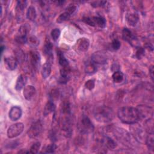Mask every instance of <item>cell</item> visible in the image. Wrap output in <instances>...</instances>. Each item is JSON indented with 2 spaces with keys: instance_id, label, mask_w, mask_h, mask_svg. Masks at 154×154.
I'll return each mask as SVG.
<instances>
[{
  "instance_id": "1",
  "label": "cell",
  "mask_w": 154,
  "mask_h": 154,
  "mask_svg": "<svg viewBox=\"0 0 154 154\" xmlns=\"http://www.w3.org/2000/svg\"><path fill=\"white\" fill-rule=\"evenodd\" d=\"M119 119L124 123L134 124L140 119L139 112L137 108L134 107H122L117 111Z\"/></svg>"
},
{
  "instance_id": "2",
  "label": "cell",
  "mask_w": 154,
  "mask_h": 154,
  "mask_svg": "<svg viewBox=\"0 0 154 154\" xmlns=\"http://www.w3.org/2000/svg\"><path fill=\"white\" fill-rule=\"evenodd\" d=\"M94 116L99 122L108 123L113 120L114 117V112L109 106H100L94 109Z\"/></svg>"
},
{
  "instance_id": "3",
  "label": "cell",
  "mask_w": 154,
  "mask_h": 154,
  "mask_svg": "<svg viewBox=\"0 0 154 154\" xmlns=\"http://www.w3.org/2000/svg\"><path fill=\"white\" fill-rule=\"evenodd\" d=\"M79 130L82 134H87L93 131L94 126L90 119L85 115H83L79 123Z\"/></svg>"
},
{
  "instance_id": "4",
  "label": "cell",
  "mask_w": 154,
  "mask_h": 154,
  "mask_svg": "<svg viewBox=\"0 0 154 154\" xmlns=\"http://www.w3.org/2000/svg\"><path fill=\"white\" fill-rule=\"evenodd\" d=\"M24 125L22 123H17L10 126L7 130V136L13 138L19 135L23 131Z\"/></svg>"
},
{
  "instance_id": "5",
  "label": "cell",
  "mask_w": 154,
  "mask_h": 154,
  "mask_svg": "<svg viewBox=\"0 0 154 154\" xmlns=\"http://www.w3.org/2000/svg\"><path fill=\"white\" fill-rule=\"evenodd\" d=\"M43 131L42 123L40 120L33 123L28 131V135L30 138H35L38 136Z\"/></svg>"
},
{
  "instance_id": "6",
  "label": "cell",
  "mask_w": 154,
  "mask_h": 154,
  "mask_svg": "<svg viewBox=\"0 0 154 154\" xmlns=\"http://www.w3.org/2000/svg\"><path fill=\"white\" fill-rule=\"evenodd\" d=\"M123 38L129 43L132 46L137 47L138 45V41L136 37L133 35L132 32L128 28H124L122 31Z\"/></svg>"
},
{
  "instance_id": "7",
  "label": "cell",
  "mask_w": 154,
  "mask_h": 154,
  "mask_svg": "<svg viewBox=\"0 0 154 154\" xmlns=\"http://www.w3.org/2000/svg\"><path fill=\"white\" fill-rule=\"evenodd\" d=\"M29 62L34 70H37L40 64V55L37 51H31L29 53Z\"/></svg>"
},
{
  "instance_id": "8",
  "label": "cell",
  "mask_w": 154,
  "mask_h": 154,
  "mask_svg": "<svg viewBox=\"0 0 154 154\" xmlns=\"http://www.w3.org/2000/svg\"><path fill=\"white\" fill-rule=\"evenodd\" d=\"M91 61L94 64H103L106 63L107 57L105 52H103L102 51H97L92 55Z\"/></svg>"
},
{
  "instance_id": "9",
  "label": "cell",
  "mask_w": 154,
  "mask_h": 154,
  "mask_svg": "<svg viewBox=\"0 0 154 154\" xmlns=\"http://www.w3.org/2000/svg\"><path fill=\"white\" fill-rule=\"evenodd\" d=\"M22 114V109L17 106H14L11 108L9 111V117L12 121H16L19 120Z\"/></svg>"
},
{
  "instance_id": "10",
  "label": "cell",
  "mask_w": 154,
  "mask_h": 154,
  "mask_svg": "<svg viewBox=\"0 0 154 154\" xmlns=\"http://www.w3.org/2000/svg\"><path fill=\"white\" fill-rule=\"evenodd\" d=\"M4 64L7 69L10 70H14L17 65V61L15 57H7L4 58Z\"/></svg>"
},
{
  "instance_id": "11",
  "label": "cell",
  "mask_w": 154,
  "mask_h": 154,
  "mask_svg": "<svg viewBox=\"0 0 154 154\" xmlns=\"http://www.w3.org/2000/svg\"><path fill=\"white\" fill-rule=\"evenodd\" d=\"M90 45V42L87 38H80L76 42V47L80 51L85 52L88 50Z\"/></svg>"
},
{
  "instance_id": "12",
  "label": "cell",
  "mask_w": 154,
  "mask_h": 154,
  "mask_svg": "<svg viewBox=\"0 0 154 154\" xmlns=\"http://www.w3.org/2000/svg\"><path fill=\"white\" fill-rule=\"evenodd\" d=\"M36 90L34 87L32 85H27L24 87L23 94L26 100H31L35 94Z\"/></svg>"
},
{
  "instance_id": "13",
  "label": "cell",
  "mask_w": 154,
  "mask_h": 154,
  "mask_svg": "<svg viewBox=\"0 0 154 154\" xmlns=\"http://www.w3.org/2000/svg\"><path fill=\"white\" fill-rule=\"evenodd\" d=\"M27 82V77L26 75L22 74L19 75L17 79L16 83L15 85V88L16 90L19 91L22 90L25 85Z\"/></svg>"
},
{
  "instance_id": "14",
  "label": "cell",
  "mask_w": 154,
  "mask_h": 154,
  "mask_svg": "<svg viewBox=\"0 0 154 154\" xmlns=\"http://www.w3.org/2000/svg\"><path fill=\"white\" fill-rule=\"evenodd\" d=\"M126 20L128 23L132 26H134L137 25V23L138 22L139 20V17L138 16L137 13H128L126 16Z\"/></svg>"
},
{
  "instance_id": "15",
  "label": "cell",
  "mask_w": 154,
  "mask_h": 154,
  "mask_svg": "<svg viewBox=\"0 0 154 154\" xmlns=\"http://www.w3.org/2000/svg\"><path fill=\"white\" fill-rule=\"evenodd\" d=\"M27 5V2L26 1H18L16 6V13L17 16V19H20L22 16L23 10L25 8Z\"/></svg>"
},
{
  "instance_id": "16",
  "label": "cell",
  "mask_w": 154,
  "mask_h": 154,
  "mask_svg": "<svg viewBox=\"0 0 154 154\" xmlns=\"http://www.w3.org/2000/svg\"><path fill=\"white\" fill-rule=\"evenodd\" d=\"M103 145L108 149H114L116 147V143L108 137H104L101 140Z\"/></svg>"
},
{
  "instance_id": "17",
  "label": "cell",
  "mask_w": 154,
  "mask_h": 154,
  "mask_svg": "<svg viewBox=\"0 0 154 154\" xmlns=\"http://www.w3.org/2000/svg\"><path fill=\"white\" fill-rule=\"evenodd\" d=\"M52 44L49 40H46L45 42L44 48H43V52L45 54L51 59H52L53 55H52Z\"/></svg>"
},
{
  "instance_id": "18",
  "label": "cell",
  "mask_w": 154,
  "mask_h": 154,
  "mask_svg": "<svg viewBox=\"0 0 154 154\" xmlns=\"http://www.w3.org/2000/svg\"><path fill=\"white\" fill-rule=\"evenodd\" d=\"M55 109V105L53 101L49 100L46 104L45 105V106L43 110V114L45 116H47L48 115L50 114L52 112H54Z\"/></svg>"
},
{
  "instance_id": "19",
  "label": "cell",
  "mask_w": 154,
  "mask_h": 154,
  "mask_svg": "<svg viewBox=\"0 0 154 154\" xmlns=\"http://www.w3.org/2000/svg\"><path fill=\"white\" fill-rule=\"evenodd\" d=\"M42 76L44 79L47 78L51 73V64L49 62L45 63L42 67Z\"/></svg>"
},
{
  "instance_id": "20",
  "label": "cell",
  "mask_w": 154,
  "mask_h": 154,
  "mask_svg": "<svg viewBox=\"0 0 154 154\" xmlns=\"http://www.w3.org/2000/svg\"><path fill=\"white\" fill-rule=\"evenodd\" d=\"M26 16L27 19H29V20H31V21L34 20L37 17V12H36L35 8L33 6L29 7V8L26 11Z\"/></svg>"
},
{
  "instance_id": "21",
  "label": "cell",
  "mask_w": 154,
  "mask_h": 154,
  "mask_svg": "<svg viewBox=\"0 0 154 154\" xmlns=\"http://www.w3.org/2000/svg\"><path fill=\"white\" fill-rule=\"evenodd\" d=\"M95 25L98 26L100 28H105L106 26L105 19L101 16H94L92 17Z\"/></svg>"
},
{
  "instance_id": "22",
  "label": "cell",
  "mask_w": 154,
  "mask_h": 154,
  "mask_svg": "<svg viewBox=\"0 0 154 154\" xmlns=\"http://www.w3.org/2000/svg\"><path fill=\"white\" fill-rule=\"evenodd\" d=\"M154 138H153V132H150L146 139V145L149 150H153L154 148Z\"/></svg>"
},
{
  "instance_id": "23",
  "label": "cell",
  "mask_w": 154,
  "mask_h": 154,
  "mask_svg": "<svg viewBox=\"0 0 154 154\" xmlns=\"http://www.w3.org/2000/svg\"><path fill=\"white\" fill-rule=\"evenodd\" d=\"M97 70L96 67L95 66V64L91 61V62H88L86 64L85 66V73L88 74H93Z\"/></svg>"
},
{
  "instance_id": "24",
  "label": "cell",
  "mask_w": 154,
  "mask_h": 154,
  "mask_svg": "<svg viewBox=\"0 0 154 154\" xmlns=\"http://www.w3.org/2000/svg\"><path fill=\"white\" fill-rule=\"evenodd\" d=\"M58 55V61L60 65L61 66V67H65L69 66V61L67 60L64 57L63 53L61 52L58 51L57 53Z\"/></svg>"
},
{
  "instance_id": "25",
  "label": "cell",
  "mask_w": 154,
  "mask_h": 154,
  "mask_svg": "<svg viewBox=\"0 0 154 154\" xmlns=\"http://www.w3.org/2000/svg\"><path fill=\"white\" fill-rule=\"evenodd\" d=\"M112 78L114 82L119 83L123 80L124 75H123V73L120 71H116L114 72V73L112 74Z\"/></svg>"
},
{
  "instance_id": "26",
  "label": "cell",
  "mask_w": 154,
  "mask_h": 154,
  "mask_svg": "<svg viewBox=\"0 0 154 154\" xmlns=\"http://www.w3.org/2000/svg\"><path fill=\"white\" fill-rule=\"evenodd\" d=\"M29 30H30V26L28 24L26 23V24L22 25L20 26V27L19 29L18 35L26 37V35L29 32Z\"/></svg>"
},
{
  "instance_id": "27",
  "label": "cell",
  "mask_w": 154,
  "mask_h": 154,
  "mask_svg": "<svg viewBox=\"0 0 154 154\" xmlns=\"http://www.w3.org/2000/svg\"><path fill=\"white\" fill-rule=\"evenodd\" d=\"M71 14H70L68 12L66 11L63 13H61L57 19V23H62L66 20H68L70 17Z\"/></svg>"
},
{
  "instance_id": "28",
  "label": "cell",
  "mask_w": 154,
  "mask_h": 154,
  "mask_svg": "<svg viewBox=\"0 0 154 154\" xmlns=\"http://www.w3.org/2000/svg\"><path fill=\"white\" fill-rule=\"evenodd\" d=\"M27 42L29 45H31L32 47H35L39 45V40L38 39L37 37H36L35 35H31L30 36Z\"/></svg>"
},
{
  "instance_id": "29",
  "label": "cell",
  "mask_w": 154,
  "mask_h": 154,
  "mask_svg": "<svg viewBox=\"0 0 154 154\" xmlns=\"http://www.w3.org/2000/svg\"><path fill=\"white\" fill-rule=\"evenodd\" d=\"M15 52H16V59L17 60V62L22 63L25 59V55L23 52L20 49H18Z\"/></svg>"
},
{
  "instance_id": "30",
  "label": "cell",
  "mask_w": 154,
  "mask_h": 154,
  "mask_svg": "<svg viewBox=\"0 0 154 154\" xmlns=\"http://www.w3.org/2000/svg\"><path fill=\"white\" fill-rule=\"evenodd\" d=\"M61 110L63 114L69 115L70 113V104L68 102H65L63 103V105L61 106Z\"/></svg>"
},
{
  "instance_id": "31",
  "label": "cell",
  "mask_w": 154,
  "mask_h": 154,
  "mask_svg": "<svg viewBox=\"0 0 154 154\" xmlns=\"http://www.w3.org/2000/svg\"><path fill=\"white\" fill-rule=\"evenodd\" d=\"M59 96V91L57 89H53L51 90L49 94V98L50 100L51 101H54L57 100Z\"/></svg>"
},
{
  "instance_id": "32",
  "label": "cell",
  "mask_w": 154,
  "mask_h": 154,
  "mask_svg": "<svg viewBox=\"0 0 154 154\" xmlns=\"http://www.w3.org/2000/svg\"><path fill=\"white\" fill-rule=\"evenodd\" d=\"M40 147V143L36 142L31 146V147H30L29 152L31 153H37Z\"/></svg>"
},
{
  "instance_id": "33",
  "label": "cell",
  "mask_w": 154,
  "mask_h": 154,
  "mask_svg": "<svg viewBox=\"0 0 154 154\" xmlns=\"http://www.w3.org/2000/svg\"><path fill=\"white\" fill-rule=\"evenodd\" d=\"M60 35V30L58 28H55L53 30H52L51 33V35L52 38L54 40V41H57Z\"/></svg>"
},
{
  "instance_id": "34",
  "label": "cell",
  "mask_w": 154,
  "mask_h": 154,
  "mask_svg": "<svg viewBox=\"0 0 154 154\" xmlns=\"http://www.w3.org/2000/svg\"><path fill=\"white\" fill-rule=\"evenodd\" d=\"M145 54V51L143 48L141 47H138L137 48L136 53H135V56L138 59H141L142 58Z\"/></svg>"
},
{
  "instance_id": "35",
  "label": "cell",
  "mask_w": 154,
  "mask_h": 154,
  "mask_svg": "<svg viewBox=\"0 0 154 154\" xmlns=\"http://www.w3.org/2000/svg\"><path fill=\"white\" fill-rule=\"evenodd\" d=\"M27 37L26 36H22L20 35H17L15 37V40L17 43L20 44H24L27 42Z\"/></svg>"
},
{
  "instance_id": "36",
  "label": "cell",
  "mask_w": 154,
  "mask_h": 154,
  "mask_svg": "<svg viewBox=\"0 0 154 154\" xmlns=\"http://www.w3.org/2000/svg\"><path fill=\"white\" fill-rule=\"evenodd\" d=\"M95 85L94 81L93 79H89L85 83V87L89 90H91L94 88Z\"/></svg>"
},
{
  "instance_id": "37",
  "label": "cell",
  "mask_w": 154,
  "mask_h": 154,
  "mask_svg": "<svg viewBox=\"0 0 154 154\" xmlns=\"http://www.w3.org/2000/svg\"><path fill=\"white\" fill-rule=\"evenodd\" d=\"M57 148V146L55 144H51L49 145H48L46 149H45V153H54L55 150Z\"/></svg>"
},
{
  "instance_id": "38",
  "label": "cell",
  "mask_w": 154,
  "mask_h": 154,
  "mask_svg": "<svg viewBox=\"0 0 154 154\" xmlns=\"http://www.w3.org/2000/svg\"><path fill=\"white\" fill-rule=\"evenodd\" d=\"M106 3V1H96L92 2L91 3V5L93 7L96 8V7L103 6Z\"/></svg>"
},
{
  "instance_id": "39",
  "label": "cell",
  "mask_w": 154,
  "mask_h": 154,
  "mask_svg": "<svg viewBox=\"0 0 154 154\" xmlns=\"http://www.w3.org/2000/svg\"><path fill=\"white\" fill-rule=\"evenodd\" d=\"M111 46H112V48L114 50H117L120 48V47L121 46V44H120V42L119 40L114 39L112 42Z\"/></svg>"
},
{
  "instance_id": "40",
  "label": "cell",
  "mask_w": 154,
  "mask_h": 154,
  "mask_svg": "<svg viewBox=\"0 0 154 154\" xmlns=\"http://www.w3.org/2000/svg\"><path fill=\"white\" fill-rule=\"evenodd\" d=\"M82 20L87 24L90 25V26H96L95 24H94V22L92 19V17H84Z\"/></svg>"
},
{
  "instance_id": "41",
  "label": "cell",
  "mask_w": 154,
  "mask_h": 154,
  "mask_svg": "<svg viewBox=\"0 0 154 154\" xmlns=\"http://www.w3.org/2000/svg\"><path fill=\"white\" fill-rule=\"evenodd\" d=\"M76 7L75 5H70L69 6L67 9H66V11L68 12L70 14H72L74 13V11L76 10Z\"/></svg>"
},
{
  "instance_id": "42",
  "label": "cell",
  "mask_w": 154,
  "mask_h": 154,
  "mask_svg": "<svg viewBox=\"0 0 154 154\" xmlns=\"http://www.w3.org/2000/svg\"><path fill=\"white\" fill-rule=\"evenodd\" d=\"M149 74L152 81H153V66H152L149 69Z\"/></svg>"
},
{
  "instance_id": "43",
  "label": "cell",
  "mask_w": 154,
  "mask_h": 154,
  "mask_svg": "<svg viewBox=\"0 0 154 154\" xmlns=\"http://www.w3.org/2000/svg\"><path fill=\"white\" fill-rule=\"evenodd\" d=\"M4 49V46H1V54H2V52H3Z\"/></svg>"
}]
</instances>
